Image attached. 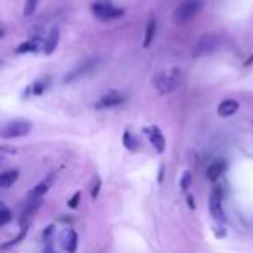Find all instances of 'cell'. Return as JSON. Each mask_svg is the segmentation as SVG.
<instances>
[{"label": "cell", "mask_w": 253, "mask_h": 253, "mask_svg": "<svg viewBox=\"0 0 253 253\" xmlns=\"http://www.w3.org/2000/svg\"><path fill=\"white\" fill-rule=\"evenodd\" d=\"M180 82V70L179 68H173L170 71H160L153 77V87L158 90V94L165 95L173 92L179 87Z\"/></svg>", "instance_id": "cell-1"}, {"label": "cell", "mask_w": 253, "mask_h": 253, "mask_svg": "<svg viewBox=\"0 0 253 253\" xmlns=\"http://www.w3.org/2000/svg\"><path fill=\"white\" fill-rule=\"evenodd\" d=\"M205 7V0H182L177 9L173 11V23L175 25H186L187 21L194 18L198 12H201Z\"/></svg>", "instance_id": "cell-2"}, {"label": "cell", "mask_w": 253, "mask_h": 253, "mask_svg": "<svg viewBox=\"0 0 253 253\" xmlns=\"http://www.w3.org/2000/svg\"><path fill=\"white\" fill-rule=\"evenodd\" d=\"M32 132V123L28 120H12L7 122L0 128V137L2 139H19L25 137Z\"/></svg>", "instance_id": "cell-3"}, {"label": "cell", "mask_w": 253, "mask_h": 253, "mask_svg": "<svg viewBox=\"0 0 253 253\" xmlns=\"http://www.w3.org/2000/svg\"><path fill=\"white\" fill-rule=\"evenodd\" d=\"M90 11H92V14L97 19H101V21H111V19L122 18V16L125 14L123 9L115 7V5H111V4H106V2H95V4H92Z\"/></svg>", "instance_id": "cell-4"}, {"label": "cell", "mask_w": 253, "mask_h": 253, "mask_svg": "<svg viewBox=\"0 0 253 253\" xmlns=\"http://www.w3.org/2000/svg\"><path fill=\"white\" fill-rule=\"evenodd\" d=\"M218 43H220V40H218V37L215 33H207L201 39H198L196 45L193 47V57L196 59V57L207 56V54L213 52L218 47Z\"/></svg>", "instance_id": "cell-5"}, {"label": "cell", "mask_w": 253, "mask_h": 253, "mask_svg": "<svg viewBox=\"0 0 253 253\" xmlns=\"http://www.w3.org/2000/svg\"><path fill=\"white\" fill-rule=\"evenodd\" d=\"M222 198H224L222 187L215 186L213 189H211L210 200H208V208H210L211 217H213L217 222H220V224H224L225 215H224V208H222Z\"/></svg>", "instance_id": "cell-6"}, {"label": "cell", "mask_w": 253, "mask_h": 253, "mask_svg": "<svg viewBox=\"0 0 253 253\" xmlns=\"http://www.w3.org/2000/svg\"><path fill=\"white\" fill-rule=\"evenodd\" d=\"M142 134L148 135L149 142H151V146L155 148V151L158 153V155H162V153L165 151V148H167L165 135H163L162 128H160L158 125L144 126V128H142Z\"/></svg>", "instance_id": "cell-7"}, {"label": "cell", "mask_w": 253, "mask_h": 253, "mask_svg": "<svg viewBox=\"0 0 253 253\" xmlns=\"http://www.w3.org/2000/svg\"><path fill=\"white\" fill-rule=\"evenodd\" d=\"M99 63H101L99 59H88V61H85L84 64H80L78 68L71 70L70 73H68L66 77H64V84H71V82H77V80H80V78H84L85 75L92 73L94 70H97Z\"/></svg>", "instance_id": "cell-8"}, {"label": "cell", "mask_w": 253, "mask_h": 253, "mask_svg": "<svg viewBox=\"0 0 253 253\" xmlns=\"http://www.w3.org/2000/svg\"><path fill=\"white\" fill-rule=\"evenodd\" d=\"M125 102V95L122 92H116V90H109L106 94L101 95L97 102H95V108L101 109V108H115V106H120Z\"/></svg>", "instance_id": "cell-9"}, {"label": "cell", "mask_w": 253, "mask_h": 253, "mask_svg": "<svg viewBox=\"0 0 253 253\" xmlns=\"http://www.w3.org/2000/svg\"><path fill=\"white\" fill-rule=\"evenodd\" d=\"M61 246L66 253H77L78 250V234L73 227H66L61 232Z\"/></svg>", "instance_id": "cell-10"}, {"label": "cell", "mask_w": 253, "mask_h": 253, "mask_svg": "<svg viewBox=\"0 0 253 253\" xmlns=\"http://www.w3.org/2000/svg\"><path fill=\"white\" fill-rule=\"evenodd\" d=\"M54 182H56V173H49L45 179L40 180V182L37 184L32 191H30V196H32V198H42L43 194H45L47 191L54 186Z\"/></svg>", "instance_id": "cell-11"}, {"label": "cell", "mask_w": 253, "mask_h": 253, "mask_svg": "<svg viewBox=\"0 0 253 253\" xmlns=\"http://www.w3.org/2000/svg\"><path fill=\"white\" fill-rule=\"evenodd\" d=\"M227 170V163L224 162V160H218V162H213L211 165H208L207 169V179L211 180V182H215V180H218L222 175H224V172Z\"/></svg>", "instance_id": "cell-12"}, {"label": "cell", "mask_w": 253, "mask_h": 253, "mask_svg": "<svg viewBox=\"0 0 253 253\" xmlns=\"http://www.w3.org/2000/svg\"><path fill=\"white\" fill-rule=\"evenodd\" d=\"M239 109V102L234 101V99H225L218 104L217 108V115L220 118H227V116H232L234 113H238Z\"/></svg>", "instance_id": "cell-13"}, {"label": "cell", "mask_w": 253, "mask_h": 253, "mask_svg": "<svg viewBox=\"0 0 253 253\" xmlns=\"http://www.w3.org/2000/svg\"><path fill=\"white\" fill-rule=\"evenodd\" d=\"M57 43H59V30L52 28L49 32V35H47V39L43 40V52H45L47 56L52 54L54 50L57 49Z\"/></svg>", "instance_id": "cell-14"}, {"label": "cell", "mask_w": 253, "mask_h": 253, "mask_svg": "<svg viewBox=\"0 0 253 253\" xmlns=\"http://www.w3.org/2000/svg\"><path fill=\"white\" fill-rule=\"evenodd\" d=\"M18 179H19V170H16V169L5 170V172L0 173V187H2V189H7V187H11Z\"/></svg>", "instance_id": "cell-15"}, {"label": "cell", "mask_w": 253, "mask_h": 253, "mask_svg": "<svg viewBox=\"0 0 253 253\" xmlns=\"http://www.w3.org/2000/svg\"><path fill=\"white\" fill-rule=\"evenodd\" d=\"M40 50V40L39 39H32L26 40V42L19 43L16 47V54H30V52H39Z\"/></svg>", "instance_id": "cell-16"}, {"label": "cell", "mask_w": 253, "mask_h": 253, "mask_svg": "<svg viewBox=\"0 0 253 253\" xmlns=\"http://www.w3.org/2000/svg\"><path fill=\"white\" fill-rule=\"evenodd\" d=\"M155 33H156V19L151 18L146 25V32H144V42H142V47L144 49H149L155 40Z\"/></svg>", "instance_id": "cell-17"}, {"label": "cell", "mask_w": 253, "mask_h": 253, "mask_svg": "<svg viewBox=\"0 0 253 253\" xmlns=\"http://www.w3.org/2000/svg\"><path fill=\"white\" fill-rule=\"evenodd\" d=\"M123 146H125L128 151H137L141 144H139L137 137H135L130 130H125V132H123Z\"/></svg>", "instance_id": "cell-18"}, {"label": "cell", "mask_w": 253, "mask_h": 253, "mask_svg": "<svg viewBox=\"0 0 253 253\" xmlns=\"http://www.w3.org/2000/svg\"><path fill=\"white\" fill-rule=\"evenodd\" d=\"M49 87H50V77H43V78H40V80L33 82L32 92H33V95H42Z\"/></svg>", "instance_id": "cell-19"}, {"label": "cell", "mask_w": 253, "mask_h": 253, "mask_svg": "<svg viewBox=\"0 0 253 253\" xmlns=\"http://www.w3.org/2000/svg\"><path fill=\"white\" fill-rule=\"evenodd\" d=\"M26 232H28V227H23V229H21V232H19V234H18V236H16V238H14V239H11V241L4 243V245H0V252H5V250L12 248V246L19 245V243H21V241H23V239H25Z\"/></svg>", "instance_id": "cell-20"}, {"label": "cell", "mask_w": 253, "mask_h": 253, "mask_svg": "<svg viewBox=\"0 0 253 253\" xmlns=\"http://www.w3.org/2000/svg\"><path fill=\"white\" fill-rule=\"evenodd\" d=\"M101 187H102V180L99 179V175H95L90 182V196L92 200H97L99 193H101Z\"/></svg>", "instance_id": "cell-21"}, {"label": "cell", "mask_w": 253, "mask_h": 253, "mask_svg": "<svg viewBox=\"0 0 253 253\" xmlns=\"http://www.w3.org/2000/svg\"><path fill=\"white\" fill-rule=\"evenodd\" d=\"M191 182H193V175H191L189 170L182 172V177H180V191H182V193H187L191 187Z\"/></svg>", "instance_id": "cell-22"}, {"label": "cell", "mask_w": 253, "mask_h": 253, "mask_svg": "<svg viewBox=\"0 0 253 253\" xmlns=\"http://www.w3.org/2000/svg\"><path fill=\"white\" fill-rule=\"evenodd\" d=\"M11 220H12V211L9 210V208H5V207L0 208V227H2V225H5V224H9Z\"/></svg>", "instance_id": "cell-23"}, {"label": "cell", "mask_w": 253, "mask_h": 253, "mask_svg": "<svg viewBox=\"0 0 253 253\" xmlns=\"http://www.w3.org/2000/svg\"><path fill=\"white\" fill-rule=\"evenodd\" d=\"M37 5H39V0H26L25 11H23V14H25L26 18H30V16H32L33 12L37 11Z\"/></svg>", "instance_id": "cell-24"}, {"label": "cell", "mask_w": 253, "mask_h": 253, "mask_svg": "<svg viewBox=\"0 0 253 253\" xmlns=\"http://www.w3.org/2000/svg\"><path fill=\"white\" fill-rule=\"evenodd\" d=\"M80 198H82V193H80V191H77V193L70 198V201H68V207H70L71 210H75V208L80 205Z\"/></svg>", "instance_id": "cell-25"}, {"label": "cell", "mask_w": 253, "mask_h": 253, "mask_svg": "<svg viewBox=\"0 0 253 253\" xmlns=\"http://www.w3.org/2000/svg\"><path fill=\"white\" fill-rule=\"evenodd\" d=\"M54 231H56V229H54V225H49V227H47L45 231H43V238H45V239H50V236L54 234Z\"/></svg>", "instance_id": "cell-26"}, {"label": "cell", "mask_w": 253, "mask_h": 253, "mask_svg": "<svg viewBox=\"0 0 253 253\" xmlns=\"http://www.w3.org/2000/svg\"><path fill=\"white\" fill-rule=\"evenodd\" d=\"M186 200H187V203H189V208H191V210H194V208H196V205H194V198L191 196V194H187Z\"/></svg>", "instance_id": "cell-27"}, {"label": "cell", "mask_w": 253, "mask_h": 253, "mask_svg": "<svg viewBox=\"0 0 253 253\" xmlns=\"http://www.w3.org/2000/svg\"><path fill=\"white\" fill-rule=\"evenodd\" d=\"M252 64H253V52H252V56H250L248 59L245 61V66H246V68H248V66H252Z\"/></svg>", "instance_id": "cell-28"}, {"label": "cell", "mask_w": 253, "mask_h": 253, "mask_svg": "<svg viewBox=\"0 0 253 253\" xmlns=\"http://www.w3.org/2000/svg\"><path fill=\"white\" fill-rule=\"evenodd\" d=\"M163 173H165V167H162V169H160V175H158V182H162V180H163Z\"/></svg>", "instance_id": "cell-29"}, {"label": "cell", "mask_w": 253, "mask_h": 253, "mask_svg": "<svg viewBox=\"0 0 253 253\" xmlns=\"http://www.w3.org/2000/svg\"><path fill=\"white\" fill-rule=\"evenodd\" d=\"M4 37H5V32L2 28H0V39H4Z\"/></svg>", "instance_id": "cell-30"}, {"label": "cell", "mask_w": 253, "mask_h": 253, "mask_svg": "<svg viewBox=\"0 0 253 253\" xmlns=\"http://www.w3.org/2000/svg\"><path fill=\"white\" fill-rule=\"evenodd\" d=\"M2 64H4V61H0V66H2Z\"/></svg>", "instance_id": "cell-31"}]
</instances>
